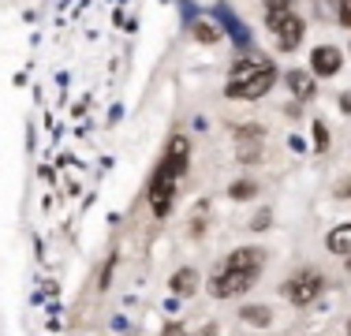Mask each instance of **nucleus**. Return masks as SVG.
<instances>
[{
    "mask_svg": "<svg viewBox=\"0 0 351 336\" xmlns=\"http://www.w3.org/2000/svg\"><path fill=\"white\" fill-rule=\"evenodd\" d=\"M183 168H187V139H183V134H176V139L169 142L165 161L157 165L154 180H149V206H154L157 217H165L172 209V202H176V180H180Z\"/></svg>",
    "mask_w": 351,
    "mask_h": 336,
    "instance_id": "f257e3e1",
    "label": "nucleus"
},
{
    "mask_svg": "<svg viewBox=\"0 0 351 336\" xmlns=\"http://www.w3.org/2000/svg\"><path fill=\"white\" fill-rule=\"evenodd\" d=\"M322 288H325L322 273H317V269H303V273H295L280 291H284V299H288L291 307H311V302L322 296Z\"/></svg>",
    "mask_w": 351,
    "mask_h": 336,
    "instance_id": "f03ea898",
    "label": "nucleus"
},
{
    "mask_svg": "<svg viewBox=\"0 0 351 336\" xmlns=\"http://www.w3.org/2000/svg\"><path fill=\"white\" fill-rule=\"evenodd\" d=\"M258 280V273H236V269H217L213 276V296L232 299V296H243L250 284Z\"/></svg>",
    "mask_w": 351,
    "mask_h": 336,
    "instance_id": "7ed1b4c3",
    "label": "nucleus"
},
{
    "mask_svg": "<svg viewBox=\"0 0 351 336\" xmlns=\"http://www.w3.org/2000/svg\"><path fill=\"white\" fill-rule=\"evenodd\" d=\"M273 82H277V67L265 64L262 71H258L254 79H247L243 86H239L236 94H232V97H239V101H258V97H265V90H269Z\"/></svg>",
    "mask_w": 351,
    "mask_h": 336,
    "instance_id": "20e7f679",
    "label": "nucleus"
},
{
    "mask_svg": "<svg viewBox=\"0 0 351 336\" xmlns=\"http://www.w3.org/2000/svg\"><path fill=\"white\" fill-rule=\"evenodd\" d=\"M344 67V56H340L337 45H317L311 53V71L314 75H325V79H332V75Z\"/></svg>",
    "mask_w": 351,
    "mask_h": 336,
    "instance_id": "39448f33",
    "label": "nucleus"
},
{
    "mask_svg": "<svg viewBox=\"0 0 351 336\" xmlns=\"http://www.w3.org/2000/svg\"><path fill=\"white\" fill-rule=\"evenodd\" d=\"M265 262V254L258 247H239V250H232L228 258H224V265L221 269H236V273H258Z\"/></svg>",
    "mask_w": 351,
    "mask_h": 336,
    "instance_id": "423d86ee",
    "label": "nucleus"
},
{
    "mask_svg": "<svg viewBox=\"0 0 351 336\" xmlns=\"http://www.w3.org/2000/svg\"><path fill=\"white\" fill-rule=\"evenodd\" d=\"M273 34H277V45L284 49V53H291V49L303 41V34H306V27H303V19H299L295 12L288 15V19H280L277 27H273Z\"/></svg>",
    "mask_w": 351,
    "mask_h": 336,
    "instance_id": "0eeeda50",
    "label": "nucleus"
},
{
    "mask_svg": "<svg viewBox=\"0 0 351 336\" xmlns=\"http://www.w3.org/2000/svg\"><path fill=\"white\" fill-rule=\"evenodd\" d=\"M265 64H269V60H265ZM265 64H262V60H243V64H236V67H232V75H228V90H224V94L232 97V94H236V90L243 86L247 79H254V75L262 71Z\"/></svg>",
    "mask_w": 351,
    "mask_h": 336,
    "instance_id": "6e6552de",
    "label": "nucleus"
},
{
    "mask_svg": "<svg viewBox=\"0 0 351 336\" xmlns=\"http://www.w3.org/2000/svg\"><path fill=\"white\" fill-rule=\"evenodd\" d=\"M288 86H291V94H295L299 101H311L314 97V75L311 71H291Z\"/></svg>",
    "mask_w": 351,
    "mask_h": 336,
    "instance_id": "1a4fd4ad",
    "label": "nucleus"
},
{
    "mask_svg": "<svg viewBox=\"0 0 351 336\" xmlns=\"http://www.w3.org/2000/svg\"><path fill=\"white\" fill-rule=\"evenodd\" d=\"M329 250H332V254H340V258L351 254V224H340V228L329 232Z\"/></svg>",
    "mask_w": 351,
    "mask_h": 336,
    "instance_id": "9d476101",
    "label": "nucleus"
},
{
    "mask_svg": "<svg viewBox=\"0 0 351 336\" xmlns=\"http://www.w3.org/2000/svg\"><path fill=\"white\" fill-rule=\"evenodd\" d=\"M195 288H198V273H195V269H176V276H172V291H176V296H191Z\"/></svg>",
    "mask_w": 351,
    "mask_h": 336,
    "instance_id": "9b49d317",
    "label": "nucleus"
},
{
    "mask_svg": "<svg viewBox=\"0 0 351 336\" xmlns=\"http://www.w3.org/2000/svg\"><path fill=\"white\" fill-rule=\"evenodd\" d=\"M243 322H250V325H262V329H265V325L273 322V314H269L265 307H243Z\"/></svg>",
    "mask_w": 351,
    "mask_h": 336,
    "instance_id": "f8f14e48",
    "label": "nucleus"
},
{
    "mask_svg": "<svg viewBox=\"0 0 351 336\" xmlns=\"http://www.w3.org/2000/svg\"><path fill=\"white\" fill-rule=\"evenodd\" d=\"M195 38H198V41H206V45H213V41L221 38V34H217L213 23H195Z\"/></svg>",
    "mask_w": 351,
    "mask_h": 336,
    "instance_id": "ddd939ff",
    "label": "nucleus"
},
{
    "mask_svg": "<svg viewBox=\"0 0 351 336\" xmlns=\"http://www.w3.org/2000/svg\"><path fill=\"white\" fill-rule=\"evenodd\" d=\"M228 195H232V198H254V195H258V187L243 180V183H232V187H228Z\"/></svg>",
    "mask_w": 351,
    "mask_h": 336,
    "instance_id": "4468645a",
    "label": "nucleus"
},
{
    "mask_svg": "<svg viewBox=\"0 0 351 336\" xmlns=\"http://www.w3.org/2000/svg\"><path fill=\"white\" fill-rule=\"evenodd\" d=\"M314 146L322 149V154L329 149V131H325V123H322V120H314Z\"/></svg>",
    "mask_w": 351,
    "mask_h": 336,
    "instance_id": "2eb2a0df",
    "label": "nucleus"
},
{
    "mask_svg": "<svg viewBox=\"0 0 351 336\" xmlns=\"http://www.w3.org/2000/svg\"><path fill=\"white\" fill-rule=\"evenodd\" d=\"M262 128H258V123H247V128H236V139H262Z\"/></svg>",
    "mask_w": 351,
    "mask_h": 336,
    "instance_id": "dca6fc26",
    "label": "nucleus"
},
{
    "mask_svg": "<svg viewBox=\"0 0 351 336\" xmlns=\"http://www.w3.org/2000/svg\"><path fill=\"white\" fill-rule=\"evenodd\" d=\"M340 23H344V27H351V4H348V0L340 4Z\"/></svg>",
    "mask_w": 351,
    "mask_h": 336,
    "instance_id": "f3484780",
    "label": "nucleus"
},
{
    "mask_svg": "<svg viewBox=\"0 0 351 336\" xmlns=\"http://www.w3.org/2000/svg\"><path fill=\"white\" fill-rule=\"evenodd\" d=\"M337 195H340V198H348V195H351V180H348V183H340V187H337Z\"/></svg>",
    "mask_w": 351,
    "mask_h": 336,
    "instance_id": "a211bd4d",
    "label": "nucleus"
},
{
    "mask_svg": "<svg viewBox=\"0 0 351 336\" xmlns=\"http://www.w3.org/2000/svg\"><path fill=\"white\" fill-rule=\"evenodd\" d=\"M340 105H344V112H351V97H340Z\"/></svg>",
    "mask_w": 351,
    "mask_h": 336,
    "instance_id": "6ab92c4d",
    "label": "nucleus"
},
{
    "mask_svg": "<svg viewBox=\"0 0 351 336\" xmlns=\"http://www.w3.org/2000/svg\"><path fill=\"white\" fill-rule=\"evenodd\" d=\"M169 336H183V333H180V329H176V333H169Z\"/></svg>",
    "mask_w": 351,
    "mask_h": 336,
    "instance_id": "aec40b11",
    "label": "nucleus"
},
{
    "mask_svg": "<svg viewBox=\"0 0 351 336\" xmlns=\"http://www.w3.org/2000/svg\"><path fill=\"white\" fill-rule=\"evenodd\" d=\"M348 336H351V322H348Z\"/></svg>",
    "mask_w": 351,
    "mask_h": 336,
    "instance_id": "412c9836",
    "label": "nucleus"
},
{
    "mask_svg": "<svg viewBox=\"0 0 351 336\" xmlns=\"http://www.w3.org/2000/svg\"><path fill=\"white\" fill-rule=\"evenodd\" d=\"M348 269H351V254H348Z\"/></svg>",
    "mask_w": 351,
    "mask_h": 336,
    "instance_id": "4be33fe9",
    "label": "nucleus"
}]
</instances>
